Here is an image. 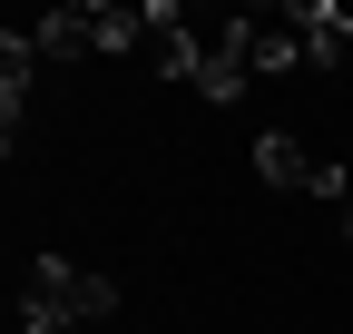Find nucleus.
Instances as JSON below:
<instances>
[{"label":"nucleus","instance_id":"obj_1","mask_svg":"<svg viewBox=\"0 0 353 334\" xmlns=\"http://www.w3.org/2000/svg\"><path fill=\"white\" fill-rule=\"evenodd\" d=\"M255 177H275V187H314V197H324V177H334V167H324V157H304V138L265 128V138H255Z\"/></svg>","mask_w":353,"mask_h":334}]
</instances>
